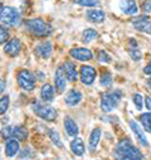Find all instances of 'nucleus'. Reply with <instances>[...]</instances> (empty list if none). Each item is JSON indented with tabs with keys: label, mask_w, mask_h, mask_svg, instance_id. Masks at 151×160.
<instances>
[{
	"label": "nucleus",
	"mask_w": 151,
	"mask_h": 160,
	"mask_svg": "<svg viewBox=\"0 0 151 160\" xmlns=\"http://www.w3.org/2000/svg\"><path fill=\"white\" fill-rule=\"evenodd\" d=\"M73 2L81 7H97L98 5L97 0H73Z\"/></svg>",
	"instance_id": "28"
},
{
	"label": "nucleus",
	"mask_w": 151,
	"mask_h": 160,
	"mask_svg": "<svg viewBox=\"0 0 151 160\" xmlns=\"http://www.w3.org/2000/svg\"><path fill=\"white\" fill-rule=\"evenodd\" d=\"M134 27L140 30V32H145V33H150L151 34V19L147 17H139L135 18L132 20Z\"/></svg>",
	"instance_id": "10"
},
{
	"label": "nucleus",
	"mask_w": 151,
	"mask_h": 160,
	"mask_svg": "<svg viewBox=\"0 0 151 160\" xmlns=\"http://www.w3.org/2000/svg\"><path fill=\"white\" fill-rule=\"evenodd\" d=\"M0 33H2V35H0V42H2V43H4L5 41H7V39H8V32H7V29L3 27L2 29H0Z\"/></svg>",
	"instance_id": "33"
},
{
	"label": "nucleus",
	"mask_w": 151,
	"mask_h": 160,
	"mask_svg": "<svg viewBox=\"0 0 151 160\" xmlns=\"http://www.w3.org/2000/svg\"><path fill=\"white\" fill-rule=\"evenodd\" d=\"M19 151V142L15 139H8L7 144H5V154L7 156L12 158L15 156V154H18Z\"/></svg>",
	"instance_id": "20"
},
{
	"label": "nucleus",
	"mask_w": 151,
	"mask_h": 160,
	"mask_svg": "<svg viewBox=\"0 0 151 160\" xmlns=\"http://www.w3.org/2000/svg\"><path fill=\"white\" fill-rule=\"evenodd\" d=\"M121 96L122 92L120 90L112 91L108 93H103L101 96V108L103 112H111L115 107L119 106L120 101H121Z\"/></svg>",
	"instance_id": "3"
},
{
	"label": "nucleus",
	"mask_w": 151,
	"mask_h": 160,
	"mask_svg": "<svg viewBox=\"0 0 151 160\" xmlns=\"http://www.w3.org/2000/svg\"><path fill=\"white\" fill-rule=\"evenodd\" d=\"M140 121H141L144 129H145L147 132H151V112L142 113V115L140 116Z\"/></svg>",
	"instance_id": "24"
},
{
	"label": "nucleus",
	"mask_w": 151,
	"mask_h": 160,
	"mask_svg": "<svg viewBox=\"0 0 151 160\" xmlns=\"http://www.w3.org/2000/svg\"><path fill=\"white\" fill-rule=\"evenodd\" d=\"M144 73H145V74H151V62L144 68Z\"/></svg>",
	"instance_id": "37"
},
{
	"label": "nucleus",
	"mask_w": 151,
	"mask_h": 160,
	"mask_svg": "<svg viewBox=\"0 0 151 160\" xmlns=\"http://www.w3.org/2000/svg\"><path fill=\"white\" fill-rule=\"evenodd\" d=\"M142 10L145 13H151V0H146L142 4Z\"/></svg>",
	"instance_id": "34"
},
{
	"label": "nucleus",
	"mask_w": 151,
	"mask_h": 160,
	"mask_svg": "<svg viewBox=\"0 0 151 160\" xmlns=\"http://www.w3.org/2000/svg\"><path fill=\"white\" fill-rule=\"evenodd\" d=\"M64 128H66V131H67V134L69 136L77 138V135H78V126H77V124L73 121L72 117L67 116L64 118Z\"/></svg>",
	"instance_id": "19"
},
{
	"label": "nucleus",
	"mask_w": 151,
	"mask_h": 160,
	"mask_svg": "<svg viewBox=\"0 0 151 160\" xmlns=\"http://www.w3.org/2000/svg\"><path fill=\"white\" fill-rule=\"evenodd\" d=\"M25 27L30 33H33L38 37H47L53 32L52 25L49 23L44 22L43 19H39V18L25 20Z\"/></svg>",
	"instance_id": "2"
},
{
	"label": "nucleus",
	"mask_w": 151,
	"mask_h": 160,
	"mask_svg": "<svg viewBox=\"0 0 151 160\" xmlns=\"http://www.w3.org/2000/svg\"><path fill=\"white\" fill-rule=\"evenodd\" d=\"M130 126H131V130L134 131L136 139H137L144 146H149V141H147V139H146L145 131L140 128V125H139L136 121H131V122H130Z\"/></svg>",
	"instance_id": "15"
},
{
	"label": "nucleus",
	"mask_w": 151,
	"mask_h": 160,
	"mask_svg": "<svg viewBox=\"0 0 151 160\" xmlns=\"http://www.w3.org/2000/svg\"><path fill=\"white\" fill-rule=\"evenodd\" d=\"M4 139H15L18 141H24L28 138V131L23 126H7L3 129Z\"/></svg>",
	"instance_id": "6"
},
{
	"label": "nucleus",
	"mask_w": 151,
	"mask_h": 160,
	"mask_svg": "<svg viewBox=\"0 0 151 160\" xmlns=\"http://www.w3.org/2000/svg\"><path fill=\"white\" fill-rule=\"evenodd\" d=\"M116 160H142V155L141 152L134 146V144L129 140H121L113 152Z\"/></svg>",
	"instance_id": "1"
},
{
	"label": "nucleus",
	"mask_w": 151,
	"mask_h": 160,
	"mask_svg": "<svg viewBox=\"0 0 151 160\" xmlns=\"http://www.w3.org/2000/svg\"><path fill=\"white\" fill-rule=\"evenodd\" d=\"M22 49V44H20V41L18 38H13L10 41L4 46V52L8 53L10 57H15L19 54Z\"/></svg>",
	"instance_id": "11"
},
{
	"label": "nucleus",
	"mask_w": 151,
	"mask_h": 160,
	"mask_svg": "<svg viewBox=\"0 0 151 160\" xmlns=\"http://www.w3.org/2000/svg\"><path fill=\"white\" fill-rule=\"evenodd\" d=\"M4 86H5V83H4V81H2V90H0L2 92H4Z\"/></svg>",
	"instance_id": "38"
},
{
	"label": "nucleus",
	"mask_w": 151,
	"mask_h": 160,
	"mask_svg": "<svg viewBox=\"0 0 151 160\" xmlns=\"http://www.w3.org/2000/svg\"><path fill=\"white\" fill-rule=\"evenodd\" d=\"M130 56L132 57L134 61H140L141 59V52L137 49V47H131L130 48Z\"/></svg>",
	"instance_id": "30"
},
{
	"label": "nucleus",
	"mask_w": 151,
	"mask_h": 160,
	"mask_svg": "<svg viewBox=\"0 0 151 160\" xmlns=\"http://www.w3.org/2000/svg\"><path fill=\"white\" fill-rule=\"evenodd\" d=\"M63 68H64V72H66V76H67V79L69 81H76L78 77V72H77V68H76V64L71 61H67L64 64H63Z\"/></svg>",
	"instance_id": "18"
},
{
	"label": "nucleus",
	"mask_w": 151,
	"mask_h": 160,
	"mask_svg": "<svg viewBox=\"0 0 151 160\" xmlns=\"http://www.w3.org/2000/svg\"><path fill=\"white\" fill-rule=\"evenodd\" d=\"M80 76L83 85H92L96 79V69L91 66H82L80 71Z\"/></svg>",
	"instance_id": "8"
},
{
	"label": "nucleus",
	"mask_w": 151,
	"mask_h": 160,
	"mask_svg": "<svg viewBox=\"0 0 151 160\" xmlns=\"http://www.w3.org/2000/svg\"><path fill=\"white\" fill-rule=\"evenodd\" d=\"M8 107H9V96H3L2 101H0V112H2V115L7 112Z\"/></svg>",
	"instance_id": "29"
},
{
	"label": "nucleus",
	"mask_w": 151,
	"mask_h": 160,
	"mask_svg": "<svg viewBox=\"0 0 151 160\" xmlns=\"http://www.w3.org/2000/svg\"><path fill=\"white\" fill-rule=\"evenodd\" d=\"M144 98H142V96L140 95V93H136V95H134V103H135V106H136V108L137 110H141L142 108V101Z\"/></svg>",
	"instance_id": "31"
},
{
	"label": "nucleus",
	"mask_w": 151,
	"mask_h": 160,
	"mask_svg": "<svg viewBox=\"0 0 151 160\" xmlns=\"http://www.w3.org/2000/svg\"><path fill=\"white\" fill-rule=\"evenodd\" d=\"M33 111L37 116H39L43 120H47V121H53V120H56V117H57V111L53 107L39 103V102L33 105Z\"/></svg>",
	"instance_id": "5"
},
{
	"label": "nucleus",
	"mask_w": 151,
	"mask_h": 160,
	"mask_svg": "<svg viewBox=\"0 0 151 160\" xmlns=\"http://www.w3.org/2000/svg\"><path fill=\"white\" fill-rule=\"evenodd\" d=\"M86 17H87V20L91 23H102L105 20L106 14L98 9H88L86 13Z\"/></svg>",
	"instance_id": "17"
},
{
	"label": "nucleus",
	"mask_w": 151,
	"mask_h": 160,
	"mask_svg": "<svg viewBox=\"0 0 151 160\" xmlns=\"http://www.w3.org/2000/svg\"><path fill=\"white\" fill-rule=\"evenodd\" d=\"M81 100H82V93L78 90H74V88L71 90V91H68V93L66 95V98H64L66 103L69 105V106L78 105Z\"/></svg>",
	"instance_id": "16"
},
{
	"label": "nucleus",
	"mask_w": 151,
	"mask_h": 160,
	"mask_svg": "<svg viewBox=\"0 0 151 160\" xmlns=\"http://www.w3.org/2000/svg\"><path fill=\"white\" fill-rule=\"evenodd\" d=\"M149 86H150V88H151V78L149 79Z\"/></svg>",
	"instance_id": "39"
},
{
	"label": "nucleus",
	"mask_w": 151,
	"mask_h": 160,
	"mask_svg": "<svg viewBox=\"0 0 151 160\" xmlns=\"http://www.w3.org/2000/svg\"><path fill=\"white\" fill-rule=\"evenodd\" d=\"M145 105H146V108L147 110H151V97H145Z\"/></svg>",
	"instance_id": "36"
},
{
	"label": "nucleus",
	"mask_w": 151,
	"mask_h": 160,
	"mask_svg": "<svg viewBox=\"0 0 151 160\" xmlns=\"http://www.w3.org/2000/svg\"><path fill=\"white\" fill-rule=\"evenodd\" d=\"M98 61L100 62H111V57L105 52V51H101L100 52V54H98Z\"/></svg>",
	"instance_id": "32"
},
{
	"label": "nucleus",
	"mask_w": 151,
	"mask_h": 160,
	"mask_svg": "<svg viewBox=\"0 0 151 160\" xmlns=\"http://www.w3.org/2000/svg\"><path fill=\"white\" fill-rule=\"evenodd\" d=\"M52 52H53V46H52V43L49 41L42 42V43H39V44L35 47V53L39 56L41 58H48V57H51Z\"/></svg>",
	"instance_id": "14"
},
{
	"label": "nucleus",
	"mask_w": 151,
	"mask_h": 160,
	"mask_svg": "<svg viewBox=\"0 0 151 160\" xmlns=\"http://www.w3.org/2000/svg\"><path fill=\"white\" fill-rule=\"evenodd\" d=\"M49 136H51L52 142H53L57 148H59V149H62V148H63V144H62V141H61L59 134H58L56 130H51V131H49Z\"/></svg>",
	"instance_id": "27"
},
{
	"label": "nucleus",
	"mask_w": 151,
	"mask_h": 160,
	"mask_svg": "<svg viewBox=\"0 0 151 160\" xmlns=\"http://www.w3.org/2000/svg\"><path fill=\"white\" fill-rule=\"evenodd\" d=\"M0 19L3 24L8 27H17L20 23V14L15 8L3 5L0 10Z\"/></svg>",
	"instance_id": "4"
},
{
	"label": "nucleus",
	"mask_w": 151,
	"mask_h": 160,
	"mask_svg": "<svg viewBox=\"0 0 151 160\" xmlns=\"http://www.w3.org/2000/svg\"><path fill=\"white\" fill-rule=\"evenodd\" d=\"M18 83L19 86L25 91H32L35 87V78L33 73H30L27 69H22L18 73Z\"/></svg>",
	"instance_id": "7"
},
{
	"label": "nucleus",
	"mask_w": 151,
	"mask_h": 160,
	"mask_svg": "<svg viewBox=\"0 0 151 160\" xmlns=\"http://www.w3.org/2000/svg\"><path fill=\"white\" fill-rule=\"evenodd\" d=\"M29 155H30V150L27 148V149H24V150L22 151V154H20V156H19V158H20V159H24V158H28Z\"/></svg>",
	"instance_id": "35"
},
{
	"label": "nucleus",
	"mask_w": 151,
	"mask_h": 160,
	"mask_svg": "<svg viewBox=\"0 0 151 160\" xmlns=\"http://www.w3.org/2000/svg\"><path fill=\"white\" fill-rule=\"evenodd\" d=\"M66 72H64V68L63 67H58L57 72H56V76H54V82H56V87H57V91L59 93H62L64 90H66Z\"/></svg>",
	"instance_id": "13"
},
{
	"label": "nucleus",
	"mask_w": 151,
	"mask_h": 160,
	"mask_svg": "<svg viewBox=\"0 0 151 160\" xmlns=\"http://www.w3.org/2000/svg\"><path fill=\"white\" fill-rule=\"evenodd\" d=\"M100 82L103 87H111V85L113 83V79H112V74L107 71H103L102 74H101V79Z\"/></svg>",
	"instance_id": "25"
},
{
	"label": "nucleus",
	"mask_w": 151,
	"mask_h": 160,
	"mask_svg": "<svg viewBox=\"0 0 151 160\" xmlns=\"http://www.w3.org/2000/svg\"><path fill=\"white\" fill-rule=\"evenodd\" d=\"M69 54L74 59L81 61V62H87V61H91L93 58L92 52L87 48H73L69 51Z\"/></svg>",
	"instance_id": "9"
},
{
	"label": "nucleus",
	"mask_w": 151,
	"mask_h": 160,
	"mask_svg": "<svg viewBox=\"0 0 151 160\" xmlns=\"http://www.w3.org/2000/svg\"><path fill=\"white\" fill-rule=\"evenodd\" d=\"M120 9L126 15H135L139 12V8H137V4L135 0H121Z\"/></svg>",
	"instance_id": "12"
},
{
	"label": "nucleus",
	"mask_w": 151,
	"mask_h": 160,
	"mask_svg": "<svg viewBox=\"0 0 151 160\" xmlns=\"http://www.w3.org/2000/svg\"><path fill=\"white\" fill-rule=\"evenodd\" d=\"M97 32L95 30V29H86L85 32H83V42L85 43H90V42H92L93 39H96L97 38Z\"/></svg>",
	"instance_id": "26"
},
{
	"label": "nucleus",
	"mask_w": 151,
	"mask_h": 160,
	"mask_svg": "<svg viewBox=\"0 0 151 160\" xmlns=\"http://www.w3.org/2000/svg\"><path fill=\"white\" fill-rule=\"evenodd\" d=\"M71 149L73 151V154H76L77 156L83 155L85 152V144L83 140L81 138H74V140L71 142Z\"/></svg>",
	"instance_id": "21"
},
{
	"label": "nucleus",
	"mask_w": 151,
	"mask_h": 160,
	"mask_svg": "<svg viewBox=\"0 0 151 160\" xmlns=\"http://www.w3.org/2000/svg\"><path fill=\"white\" fill-rule=\"evenodd\" d=\"M100 139H101V129L97 128L91 132V136H90V148L92 150L97 148V145L100 142Z\"/></svg>",
	"instance_id": "23"
},
{
	"label": "nucleus",
	"mask_w": 151,
	"mask_h": 160,
	"mask_svg": "<svg viewBox=\"0 0 151 160\" xmlns=\"http://www.w3.org/2000/svg\"><path fill=\"white\" fill-rule=\"evenodd\" d=\"M41 97L43 98V101H47V102L53 101V98H54V90H53V87L51 85L46 83L42 87V90H41Z\"/></svg>",
	"instance_id": "22"
}]
</instances>
